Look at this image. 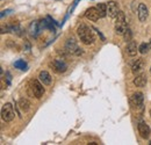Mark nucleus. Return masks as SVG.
I'll return each instance as SVG.
<instances>
[{"label": "nucleus", "mask_w": 151, "mask_h": 145, "mask_svg": "<svg viewBox=\"0 0 151 145\" xmlns=\"http://www.w3.org/2000/svg\"><path fill=\"white\" fill-rule=\"evenodd\" d=\"M150 116H151V109H150Z\"/></svg>", "instance_id": "27"}, {"label": "nucleus", "mask_w": 151, "mask_h": 145, "mask_svg": "<svg viewBox=\"0 0 151 145\" xmlns=\"http://www.w3.org/2000/svg\"><path fill=\"white\" fill-rule=\"evenodd\" d=\"M150 73H151V69H150Z\"/></svg>", "instance_id": "28"}, {"label": "nucleus", "mask_w": 151, "mask_h": 145, "mask_svg": "<svg viewBox=\"0 0 151 145\" xmlns=\"http://www.w3.org/2000/svg\"><path fill=\"white\" fill-rule=\"evenodd\" d=\"M14 66H15L17 69L22 70V71L27 70V63H26L23 59H18L17 62H14Z\"/></svg>", "instance_id": "19"}, {"label": "nucleus", "mask_w": 151, "mask_h": 145, "mask_svg": "<svg viewBox=\"0 0 151 145\" xmlns=\"http://www.w3.org/2000/svg\"><path fill=\"white\" fill-rule=\"evenodd\" d=\"M18 106H19V108L22 110V111H28L29 109H30V102H29V100L28 99H26V98H21L19 101H18Z\"/></svg>", "instance_id": "17"}, {"label": "nucleus", "mask_w": 151, "mask_h": 145, "mask_svg": "<svg viewBox=\"0 0 151 145\" xmlns=\"http://www.w3.org/2000/svg\"><path fill=\"white\" fill-rule=\"evenodd\" d=\"M14 117H15V113L13 106L11 103H5L1 108V118L5 122H11L14 120Z\"/></svg>", "instance_id": "5"}, {"label": "nucleus", "mask_w": 151, "mask_h": 145, "mask_svg": "<svg viewBox=\"0 0 151 145\" xmlns=\"http://www.w3.org/2000/svg\"><path fill=\"white\" fill-rule=\"evenodd\" d=\"M120 12V9H119V4L116 2V1H108V4H107V15L109 17V18H116V15H117V13Z\"/></svg>", "instance_id": "10"}, {"label": "nucleus", "mask_w": 151, "mask_h": 145, "mask_svg": "<svg viewBox=\"0 0 151 145\" xmlns=\"http://www.w3.org/2000/svg\"><path fill=\"white\" fill-rule=\"evenodd\" d=\"M132 103L136 109L142 110L143 109V103H144V95L142 92H136L132 96Z\"/></svg>", "instance_id": "7"}, {"label": "nucleus", "mask_w": 151, "mask_h": 145, "mask_svg": "<svg viewBox=\"0 0 151 145\" xmlns=\"http://www.w3.org/2000/svg\"><path fill=\"white\" fill-rule=\"evenodd\" d=\"M65 51L71 55H75V56L83 55V49L79 48V45H78L75 37H69L65 41Z\"/></svg>", "instance_id": "2"}, {"label": "nucleus", "mask_w": 151, "mask_h": 145, "mask_svg": "<svg viewBox=\"0 0 151 145\" xmlns=\"http://www.w3.org/2000/svg\"><path fill=\"white\" fill-rule=\"evenodd\" d=\"M149 50H150V47H149V44H147V43H141L139 47H138V51L142 55L148 54Z\"/></svg>", "instance_id": "20"}, {"label": "nucleus", "mask_w": 151, "mask_h": 145, "mask_svg": "<svg viewBox=\"0 0 151 145\" xmlns=\"http://www.w3.org/2000/svg\"><path fill=\"white\" fill-rule=\"evenodd\" d=\"M49 66L55 71L56 73H64L68 70V64L63 59H52L49 63Z\"/></svg>", "instance_id": "6"}, {"label": "nucleus", "mask_w": 151, "mask_h": 145, "mask_svg": "<svg viewBox=\"0 0 151 145\" xmlns=\"http://www.w3.org/2000/svg\"><path fill=\"white\" fill-rule=\"evenodd\" d=\"M148 83V78L144 73H141L138 75H135V79H134V85L136 87H145Z\"/></svg>", "instance_id": "14"}, {"label": "nucleus", "mask_w": 151, "mask_h": 145, "mask_svg": "<svg viewBox=\"0 0 151 145\" xmlns=\"http://www.w3.org/2000/svg\"><path fill=\"white\" fill-rule=\"evenodd\" d=\"M88 145H98V143H94V142H92V143H88Z\"/></svg>", "instance_id": "25"}, {"label": "nucleus", "mask_w": 151, "mask_h": 145, "mask_svg": "<svg viewBox=\"0 0 151 145\" xmlns=\"http://www.w3.org/2000/svg\"><path fill=\"white\" fill-rule=\"evenodd\" d=\"M38 79L41 80V83L43 85H47V86L51 85V81H52V78H51L50 73L48 71H41L40 74H38Z\"/></svg>", "instance_id": "16"}, {"label": "nucleus", "mask_w": 151, "mask_h": 145, "mask_svg": "<svg viewBox=\"0 0 151 145\" xmlns=\"http://www.w3.org/2000/svg\"><path fill=\"white\" fill-rule=\"evenodd\" d=\"M145 67V62L139 58V59H136V62L132 64V72L134 75H138L141 73H143V70Z\"/></svg>", "instance_id": "8"}, {"label": "nucleus", "mask_w": 151, "mask_h": 145, "mask_svg": "<svg viewBox=\"0 0 151 145\" xmlns=\"http://www.w3.org/2000/svg\"><path fill=\"white\" fill-rule=\"evenodd\" d=\"M92 29H93L92 27H88L84 23L79 24L78 28H77V35L85 45L93 44L95 42V35L92 32Z\"/></svg>", "instance_id": "1"}, {"label": "nucleus", "mask_w": 151, "mask_h": 145, "mask_svg": "<svg viewBox=\"0 0 151 145\" xmlns=\"http://www.w3.org/2000/svg\"><path fill=\"white\" fill-rule=\"evenodd\" d=\"M92 28H93V30H95V32L98 33V35L100 36V38H101V41H105V36H104V35L101 34V32H100L99 29H96V28H94V27H92Z\"/></svg>", "instance_id": "23"}, {"label": "nucleus", "mask_w": 151, "mask_h": 145, "mask_svg": "<svg viewBox=\"0 0 151 145\" xmlns=\"http://www.w3.org/2000/svg\"><path fill=\"white\" fill-rule=\"evenodd\" d=\"M28 32H29V35H30L32 37H37L38 35H40V33L42 32V29H41V24H40V21H37V20L33 21V22L30 23V26H29Z\"/></svg>", "instance_id": "12"}, {"label": "nucleus", "mask_w": 151, "mask_h": 145, "mask_svg": "<svg viewBox=\"0 0 151 145\" xmlns=\"http://www.w3.org/2000/svg\"><path fill=\"white\" fill-rule=\"evenodd\" d=\"M137 129H138V134H139V136H141L142 138L148 139V138L150 137L151 129H150V127L145 123V122H141V123H138Z\"/></svg>", "instance_id": "9"}, {"label": "nucleus", "mask_w": 151, "mask_h": 145, "mask_svg": "<svg viewBox=\"0 0 151 145\" xmlns=\"http://www.w3.org/2000/svg\"><path fill=\"white\" fill-rule=\"evenodd\" d=\"M96 8H98V11H99L100 18H105V17H107V4H102V2H100V4L96 5Z\"/></svg>", "instance_id": "18"}, {"label": "nucleus", "mask_w": 151, "mask_h": 145, "mask_svg": "<svg viewBox=\"0 0 151 145\" xmlns=\"http://www.w3.org/2000/svg\"><path fill=\"white\" fill-rule=\"evenodd\" d=\"M123 41H124V42H130V41H132V29H129V28L126 29V32L123 33Z\"/></svg>", "instance_id": "21"}, {"label": "nucleus", "mask_w": 151, "mask_h": 145, "mask_svg": "<svg viewBox=\"0 0 151 145\" xmlns=\"http://www.w3.org/2000/svg\"><path fill=\"white\" fill-rule=\"evenodd\" d=\"M148 17H149V11H148L147 5L143 4V2H141L138 5V20L141 22H145Z\"/></svg>", "instance_id": "13"}, {"label": "nucleus", "mask_w": 151, "mask_h": 145, "mask_svg": "<svg viewBox=\"0 0 151 145\" xmlns=\"http://www.w3.org/2000/svg\"><path fill=\"white\" fill-rule=\"evenodd\" d=\"M137 52H138V47H137L136 42L135 41L128 42V44L126 47V54L128 56H130V57H135Z\"/></svg>", "instance_id": "15"}, {"label": "nucleus", "mask_w": 151, "mask_h": 145, "mask_svg": "<svg viewBox=\"0 0 151 145\" xmlns=\"http://www.w3.org/2000/svg\"><path fill=\"white\" fill-rule=\"evenodd\" d=\"M12 12H13L12 9H5V11H2V12H1L0 17H1V18H5V15H8V14H9V13H12Z\"/></svg>", "instance_id": "22"}, {"label": "nucleus", "mask_w": 151, "mask_h": 145, "mask_svg": "<svg viewBox=\"0 0 151 145\" xmlns=\"http://www.w3.org/2000/svg\"><path fill=\"white\" fill-rule=\"evenodd\" d=\"M127 29L126 24V15L122 11H120L115 18V33L117 35H123V33Z\"/></svg>", "instance_id": "3"}, {"label": "nucleus", "mask_w": 151, "mask_h": 145, "mask_svg": "<svg viewBox=\"0 0 151 145\" xmlns=\"http://www.w3.org/2000/svg\"><path fill=\"white\" fill-rule=\"evenodd\" d=\"M85 18L88 19L90 21H98L100 19V14H99V11L96 7H90L88 9H86L85 12Z\"/></svg>", "instance_id": "11"}, {"label": "nucleus", "mask_w": 151, "mask_h": 145, "mask_svg": "<svg viewBox=\"0 0 151 145\" xmlns=\"http://www.w3.org/2000/svg\"><path fill=\"white\" fill-rule=\"evenodd\" d=\"M24 44H26V51H29V50H30V44H29V42L26 41Z\"/></svg>", "instance_id": "24"}, {"label": "nucleus", "mask_w": 151, "mask_h": 145, "mask_svg": "<svg viewBox=\"0 0 151 145\" xmlns=\"http://www.w3.org/2000/svg\"><path fill=\"white\" fill-rule=\"evenodd\" d=\"M29 88H30L32 95L35 96L36 99H41V98L43 96L44 92H45L44 91L43 85L41 84V80H40V79H33V80L30 81V86H29Z\"/></svg>", "instance_id": "4"}, {"label": "nucleus", "mask_w": 151, "mask_h": 145, "mask_svg": "<svg viewBox=\"0 0 151 145\" xmlns=\"http://www.w3.org/2000/svg\"><path fill=\"white\" fill-rule=\"evenodd\" d=\"M149 47H150V49H151V39H150V43H149Z\"/></svg>", "instance_id": "26"}]
</instances>
